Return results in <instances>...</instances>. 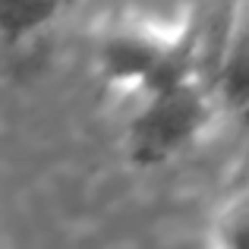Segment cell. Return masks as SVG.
Segmentation results:
<instances>
[{"label": "cell", "instance_id": "obj_1", "mask_svg": "<svg viewBox=\"0 0 249 249\" xmlns=\"http://www.w3.org/2000/svg\"><path fill=\"white\" fill-rule=\"evenodd\" d=\"M98 70L107 85L136 95L196 76L193 29L152 19L117 22L98 44Z\"/></svg>", "mask_w": 249, "mask_h": 249}, {"label": "cell", "instance_id": "obj_2", "mask_svg": "<svg viewBox=\"0 0 249 249\" xmlns=\"http://www.w3.org/2000/svg\"><path fill=\"white\" fill-rule=\"evenodd\" d=\"M214 117L218 101L199 73L142 91L123 139L126 155L142 167H158L193 148L212 129Z\"/></svg>", "mask_w": 249, "mask_h": 249}, {"label": "cell", "instance_id": "obj_3", "mask_svg": "<svg viewBox=\"0 0 249 249\" xmlns=\"http://www.w3.org/2000/svg\"><path fill=\"white\" fill-rule=\"evenodd\" d=\"M212 95L218 107L249 117V0L237 6L231 19Z\"/></svg>", "mask_w": 249, "mask_h": 249}, {"label": "cell", "instance_id": "obj_4", "mask_svg": "<svg viewBox=\"0 0 249 249\" xmlns=\"http://www.w3.org/2000/svg\"><path fill=\"white\" fill-rule=\"evenodd\" d=\"M70 0H0V41L22 44L54 25Z\"/></svg>", "mask_w": 249, "mask_h": 249}, {"label": "cell", "instance_id": "obj_5", "mask_svg": "<svg viewBox=\"0 0 249 249\" xmlns=\"http://www.w3.org/2000/svg\"><path fill=\"white\" fill-rule=\"evenodd\" d=\"M208 243L221 249H249V186L218 205L208 224Z\"/></svg>", "mask_w": 249, "mask_h": 249}]
</instances>
